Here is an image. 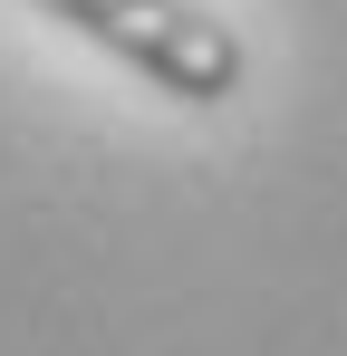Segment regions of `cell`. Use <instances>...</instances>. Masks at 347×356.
<instances>
[{"mask_svg": "<svg viewBox=\"0 0 347 356\" xmlns=\"http://www.w3.org/2000/svg\"><path fill=\"white\" fill-rule=\"evenodd\" d=\"M58 29H77L87 49H107L116 67H135L174 106H222L251 77V49L222 10L203 0H39Z\"/></svg>", "mask_w": 347, "mask_h": 356, "instance_id": "cell-1", "label": "cell"}]
</instances>
